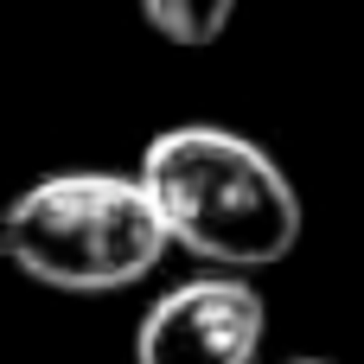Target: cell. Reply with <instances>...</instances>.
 <instances>
[{
	"instance_id": "cell-4",
	"label": "cell",
	"mask_w": 364,
	"mask_h": 364,
	"mask_svg": "<svg viewBox=\"0 0 364 364\" xmlns=\"http://www.w3.org/2000/svg\"><path fill=\"white\" fill-rule=\"evenodd\" d=\"M134 13L147 19V32H160L179 51H205L230 32L237 0H134Z\"/></svg>"
},
{
	"instance_id": "cell-5",
	"label": "cell",
	"mask_w": 364,
	"mask_h": 364,
	"mask_svg": "<svg viewBox=\"0 0 364 364\" xmlns=\"http://www.w3.org/2000/svg\"><path fill=\"white\" fill-rule=\"evenodd\" d=\"M282 364H333V358H282Z\"/></svg>"
},
{
	"instance_id": "cell-2",
	"label": "cell",
	"mask_w": 364,
	"mask_h": 364,
	"mask_svg": "<svg viewBox=\"0 0 364 364\" xmlns=\"http://www.w3.org/2000/svg\"><path fill=\"white\" fill-rule=\"evenodd\" d=\"M166 230L134 173L64 166L0 198V262L51 294H122L166 262Z\"/></svg>"
},
{
	"instance_id": "cell-1",
	"label": "cell",
	"mask_w": 364,
	"mask_h": 364,
	"mask_svg": "<svg viewBox=\"0 0 364 364\" xmlns=\"http://www.w3.org/2000/svg\"><path fill=\"white\" fill-rule=\"evenodd\" d=\"M134 179L147 186L166 243L186 250L198 269H230V275L275 269L294 256L307 230V205L288 166L262 141L224 122L160 128L141 147Z\"/></svg>"
},
{
	"instance_id": "cell-3",
	"label": "cell",
	"mask_w": 364,
	"mask_h": 364,
	"mask_svg": "<svg viewBox=\"0 0 364 364\" xmlns=\"http://www.w3.org/2000/svg\"><path fill=\"white\" fill-rule=\"evenodd\" d=\"M269 301L250 275L198 269L134 320V364H256Z\"/></svg>"
}]
</instances>
